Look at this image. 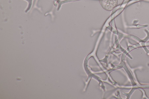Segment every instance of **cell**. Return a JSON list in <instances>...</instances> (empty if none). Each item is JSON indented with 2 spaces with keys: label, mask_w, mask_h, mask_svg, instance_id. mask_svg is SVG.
<instances>
[{
  "label": "cell",
  "mask_w": 149,
  "mask_h": 99,
  "mask_svg": "<svg viewBox=\"0 0 149 99\" xmlns=\"http://www.w3.org/2000/svg\"><path fill=\"white\" fill-rule=\"evenodd\" d=\"M102 7L107 10H112L117 4V0H100Z\"/></svg>",
  "instance_id": "6da1fadb"
}]
</instances>
